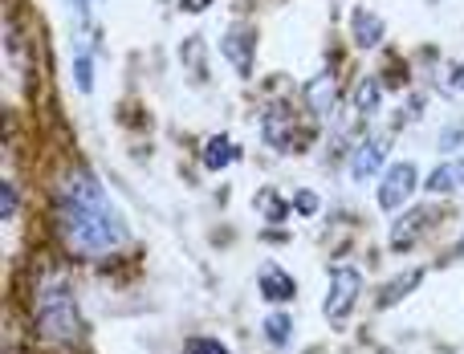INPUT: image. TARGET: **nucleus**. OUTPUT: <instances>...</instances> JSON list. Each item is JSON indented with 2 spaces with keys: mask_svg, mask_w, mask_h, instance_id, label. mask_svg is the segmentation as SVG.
I'll use <instances>...</instances> for the list:
<instances>
[{
  "mask_svg": "<svg viewBox=\"0 0 464 354\" xmlns=\"http://www.w3.org/2000/svg\"><path fill=\"white\" fill-rule=\"evenodd\" d=\"M432 5H440V0H432Z\"/></svg>",
  "mask_w": 464,
  "mask_h": 354,
  "instance_id": "b1692460",
  "label": "nucleus"
},
{
  "mask_svg": "<svg viewBox=\"0 0 464 354\" xmlns=\"http://www.w3.org/2000/svg\"><path fill=\"white\" fill-rule=\"evenodd\" d=\"M0 196H5V200H0V220L8 225V220H13V212H16V187L5 179V184H0Z\"/></svg>",
  "mask_w": 464,
  "mask_h": 354,
  "instance_id": "aec40b11",
  "label": "nucleus"
},
{
  "mask_svg": "<svg viewBox=\"0 0 464 354\" xmlns=\"http://www.w3.org/2000/svg\"><path fill=\"white\" fill-rule=\"evenodd\" d=\"M460 143V127H449V135L440 139V147H457Z\"/></svg>",
  "mask_w": 464,
  "mask_h": 354,
  "instance_id": "412c9836",
  "label": "nucleus"
},
{
  "mask_svg": "<svg viewBox=\"0 0 464 354\" xmlns=\"http://www.w3.org/2000/svg\"><path fill=\"white\" fill-rule=\"evenodd\" d=\"M318 208H322V200H318V192H310V187H302V192L294 196V212H297V216H314Z\"/></svg>",
  "mask_w": 464,
  "mask_h": 354,
  "instance_id": "a211bd4d",
  "label": "nucleus"
},
{
  "mask_svg": "<svg viewBox=\"0 0 464 354\" xmlns=\"http://www.w3.org/2000/svg\"><path fill=\"white\" fill-rule=\"evenodd\" d=\"M256 285H261V293L269 301H294V293H297L294 277H289L281 265H265L261 273H256Z\"/></svg>",
  "mask_w": 464,
  "mask_h": 354,
  "instance_id": "1a4fd4ad",
  "label": "nucleus"
},
{
  "mask_svg": "<svg viewBox=\"0 0 464 354\" xmlns=\"http://www.w3.org/2000/svg\"><path fill=\"white\" fill-rule=\"evenodd\" d=\"M424 220H428V208H416V212H408V216L395 220V228H392V249H395V253H400V249H411Z\"/></svg>",
  "mask_w": 464,
  "mask_h": 354,
  "instance_id": "ddd939ff",
  "label": "nucleus"
},
{
  "mask_svg": "<svg viewBox=\"0 0 464 354\" xmlns=\"http://www.w3.org/2000/svg\"><path fill=\"white\" fill-rule=\"evenodd\" d=\"M220 49H225V57L232 62V70L240 73V78H248L253 73V49H256V33L248 29H228L225 41H220Z\"/></svg>",
  "mask_w": 464,
  "mask_h": 354,
  "instance_id": "0eeeda50",
  "label": "nucleus"
},
{
  "mask_svg": "<svg viewBox=\"0 0 464 354\" xmlns=\"http://www.w3.org/2000/svg\"><path fill=\"white\" fill-rule=\"evenodd\" d=\"M237 159H240V147L232 143L228 135H212L208 143H204V167H208V171H225Z\"/></svg>",
  "mask_w": 464,
  "mask_h": 354,
  "instance_id": "9b49d317",
  "label": "nucleus"
},
{
  "mask_svg": "<svg viewBox=\"0 0 464 354\" xmlns=\"http://www.w3.org/2000/svg\"><path fill=\"white\" fill-rule=\"evenodd\" d=\"M289 334H294V322H289L285 314H269V318H265V339H269L273 347H289Z\"/></svg>",
  "mask_w": 464,
  "mask_h": 354,
  "instance_id": "dca6fc26",
  "label": "nucleus"
},
{
  "mask_svg": "<svg viewBox=\"0 0 464 354\" xmlns=\"http://www.w3.org/2000/svg\"><path fill=\"white\" fill-rule=\"evenodd\" d=\"M387 147H392V135H375V139H367V143H362L359 151H354V159H351V176L359 179V184H367L371 176H379V171H383Z\"/></svg>",
  "mask_w": 464,
  "mask_h": 354,
  "instance_id": "423d86ee",
  "label": "nucleus"
},
{
  "mask_svg": "<svg viewBox=\"0 0 464 354\" xmlns=\"http://www.w3.org/2000/svg\"><path fill=\"white\" fill-rule=\"evenodd\" d=\"M457 187H464V155L440 163V167L428 176V192L432 196H449V192H457Z\"/></svg>",
  "mask_w": 464,
  "mask_h": 354,
  "instance_id": "9d476101",
  "label": "nucleus"
},
{
  "mask_svg": "<svg viewBox=\"0 0 464 354\" xmlns=\"http://www.w3.org/2000/svg\"><path fill=\"white\" fill-rule=\"evenodd\" d=\"M379 102H383V86H379V78H362L359 90H354V110H359V114H375Z\"/></svg>",
  "mask_w": 464,
  "mask_h": 354,
  "instance_id": "4468645a",
  "label": "nucleus"
},
{
  "mask_svg": "<svg viewBox=\"0 0 464 354\" xmlns=\"http://www.w3.org/2000/svg\"><path fill=\"white\" fill-rule=\"evenodd\" d=\"M73 81H78L82 94H90V90H94V62H90L86 49H78V53H73Z\"/></svg>",
  "mask_w": 464,
  "mask_h": 354,
  "instance_id": "f3484780",
  "label": "nucleus"
},
{
  "mask_svg": "<svg viewBox=\"0 0 464 354\" xmlns=\"http://www.w3.org/2000/svg\"><path fill=\"white\" fill-rule=\"evenodd\" d=\"M354 45H362V49L383 45V21L371 8H354Z\"/></svg>",
  "mask_w": 464,
  "mask_h": 354,
  "instance_id": "f8f14e48",
  "label": "nucleus"
},
{
  "mask_svg": "<svg viewBox=\"0 0 464 354\" xmlns=\"http://www.w3.org/2000/svg\"><path fill=\"white\" fill-rule=\"evenodd\" d=\"M452 86H457V90H464V62L457 65V70H452Z\"/></svg>",
  "mask_w": 464,
  "mask_h": 354,
  "instance_id": "5701e85b",
  "label": "nucleus"
},
{
  "mask_svg": "<svg viewBox=\"0 0 464 354\" xmlns=\"http://www.w3.org/2000/svg\"><path fill=\"white\" fill-rule=\"evenodd\" d=\"M57 228H62L65 244L82 257H111L127 241V225H122L119 208L111 204L98 176L86 167L70 171L57 187Z\"/></svg>",
  "mask_w": 464,
  "mask_h": 354,
  "instance_id": "f257e3e1",
  "label": "nucleus"
},
{
  "mask_svg": "<svg viewBox=\"0 0 464 354\" xmlns=\"http://www.w3.org/2000/svg\"><path fill=\"white\" fill-rule=\"evenodd\" d=\"M420 277H424V273H420V269H411L408 277H400V282H392V285H387V290H383V298H379V306H395V301H400V298H408V293L420 285Z\"/></svg>",
  "mask_w": 464,
  "mask_h": 354,
  "instance_id": "2eb2a0df",
  "label": "nucleus"
},
{
  "mask_svg": "<svg viewBox=\"0 0 464 354\" xmlns=\"http://www.w3.org/2000/svg\"><path fill=\"white\" fill-rule=\"evenodd\" d=\"M334 98H338V78H334V70H322L318 78L305 81V106H310L314 114H330Z\"/></svg>",
  "mask_w": 464,
  "mask_h": 354,
  "instance_id": "6e6552de",
  "label": "nucleus"
},
{
  "mask_svg": "<svg viewBox=\"0 0 464 354\" xmlns=\"http://www.w3.org/2000/svg\"><path fill=\"white\" fill-rule=\"evenodd\" d=\"M212 5V0H184V8H188V13H204V8H208Z\"/></svg>",
  "mask_w": 464,
  "mask_h": 354,
  "instance_id": "4be33fe9",
  "label": "nucleus"
},
{
  "mask_svg": "<svg viewBox=\"0 0 464 354\" xmlns=\"http://www.w3.org/2000/svg\"><path fill=\"white\" fill-rule=\"evenodd\" d=\"M416 184H420V171H416V163H392L387 167V176H383V184H379V208L383 212H400L403 204H408V196L416 192Z\"/></svg>",
  "mask_w": 464,
  "mask_h": 354,
  "instance_id": "20e7f679",
  "label": "nucleus"
},
{
  "mask_svg": "<svg viewBox=\"0 0 464 354\" xmlns=\"http://www.w3.org/2000/svg\"><path fill=\"white\" fill-rule=\"evenodd\" d=\"M184 354H228V350L220 347L217 339H188L184 342Z\"/></svg>",
  "mask_w": 464,
  "mask_h": 354,
  "instance_id": "6ab92c4d",
  "label": "nucleus"
},
{
  "mask_svg": "<svg viewBox=\"0 0 464 354\" xmlns=\"http://www.w3.org/2000/svg\"><path fill=\"white\" fill-rule=\"evenodd\" d=\"M37 330L53 342H73L82 334V314L65 282H45L37 290Z\"/></svg>",
  "mask_w": 464,
  "mask_h": 354,
  "instance_id": "f03ea898",
  "label": "nucleus"
},
{
  "mask_svg": "<svg viewBox=\"0 0 464 354\" xmlns=\"http://www.w3.org/2000/svg\"><path fill=\"white\" fill-rule=\"evenodd\" d=\"M261 127H265V143H273L277 151H294V147H305V139H297V119L285 110V106H273L269 114L261 119Z\"/></svg>",
  "mask_w": 464,
  "mask_h": 354,
  "instance_id": "39448f33",
  "label": "nucleus"
},
{
  "mask_svg": "<svg viewBox=\"0 0 464 354\" xmlns=\"http://www.w3.org/2000/svg\"><path fill=\"white\" fill-rule=\"evenodd\" d=\"M359 293H362V273H359V269H334V277H330V293H326V306H322L326 322H343V318L354 310Z\"/></svg>",
  "mask_w": 464,
  "mask_h": 354,
  "instance_id": "7ed1b4c3",
  "label": "nucleus"
}]
</instances>
